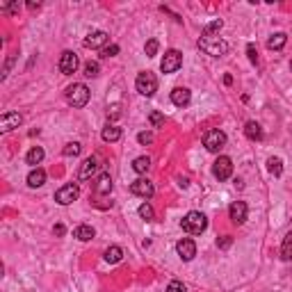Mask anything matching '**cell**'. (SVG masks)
<instances>
[{"instance_id": "1", "label": "cell", "mask_w": 292, "mask_h": 292, "mask_svg": "<svg viewBox=\"0 0 292 292\" xmlns=\"http://www.w3.org/2000/svg\"><path fill=\"white\" fill-rule=\"evenodd\" d=\"M180 226H182V231L190 233V235H201V233L208 228V219H205L203 212H199V210H192V212H187L185 217H182Z\"/></svg>"}, {"instance_id": "2", "label": "cell", "mask_w": 292, "mask_h": 292, "mask_svg": "<svg viewBox=\"0 0 292 292\" xmlns=\"http://www.w3.org/2000/svg\"><path fill=\"white\" fill-rule=\"evenodd\" d=\"M199 48L205 55H212V57H224L228 53V44L222 36H201L199 39Z\"/></svg>"}, {"instance_id": "3", "label": "cell", "mask_w": 292, "mask_h": 292, "mask_svg": "<svg viewBox=\"0 0 292 292\" xmlns=\"http://www.w3.org/2000/svg\"><path fill=\"white\" fill-rule=\"evenodd\" d=\"M66 100L73 107H85V105L89 103V89H87V85H82V82L71 85L66 89Z\"/></svg>"}, {"instance_id": "4", "label": "cell", "mask_w": 292, "mask_h": 292, "mask_svg": "<svg viewBox=\"0 0 292 292\" xmlns=\"http://www.w3.org/2000/svg\"><path fill=\"white\" fill-rule=\"evenodd\" d=\"M135 87H137V91H139L141 96H153L155 91H158V78H155L151 71H144V73L137 76Z\"/></svg>"}, {"instance_id": "5", "label": "cell", "mask_w": 292, "mask_h": 292, "mask_svg": "<svg viewBox=\"0 0 292 292\" xmlns=\"http://www.w3.org/2000/svg\"><path fill=\"white\" fill-rule=\"evenodd\" d=\"M203 146L210 153H219L226 146V132L224 130H208L203 135Z\"/></svg>"}, {"instance_id": "6", "label": "cell", "mask_w": 292, "mask_h": 292, "mask_svg": "<svg viewBox=\"0 0 292 292\" xmlns=\"http://www.w3.org/2000/svg\"><path fill=\"white\" fill-rule=\"evenodd\" d=\"M80 196V187H78V182H68V185L59 187L57 192H55V201H57L59 205H68L73 203V201Z\"/></svg>"}, {"instance_id": "7", "label": "cell", "mask_w": 292, "mask_h": 292, "mask_svg": "<svg viewBox=\"0 0 292 292\" xmlns=\"http://www.w3.org/2000/svg\"><path fill=\"white\" fill-rule=\"evenodd\" d=\"M212 173L217 180H228L233 173V160L228 158V155H219L212 164Z\"/></svg>"}, {"instance_id": "8", "label": "cell", "mask_w": 292, "mask_h": 292, "mask_svg": "<svg viewBox=\"0 0 292 292\" xmlns=\"http://www.w3.org/2000/svg\"><path fill=\"white\" fill-rule=\"evenodd\" d=\"M182 66V55L178 53V50H167L162 57V62H160V68H162V73H176L178 68Z\"/></svg>"}, {"instance_id": "9", "label": "cell", "mask_w": 292, "mask_h": 292, "mask_svg": "<svg viewBox=\"0 0 292 292\" xmlns=\"http://www.w3.org/2000/svg\"><path fill=\"white\" fill-rule=\"evenodd\" d=\"M130 192L135 196H141V199H151V196L155 194V187L149 178H137V180L130 185Z\"/></svg>"}, {"instance_id": "10", "label": "cell", "mask_w": 292, "mask_h": 292, "mask_svg": "<svg viewBox=\"0 0 292 292\" xmlns=\"http://www.w3.org/2000/svg\"><path fill=\"white\" fill-rule=\"evenodd\" d=\"M59 71L64 76H73L78 71V55L71 53V50H64L62 57H59Z\"/></svg>"}, {"instance_id": "11", "label": "cell", "mask_w": 292, "mask_h": 292, "mask_svg": "<svg viewBox=\"0 0 292 292\" xmlns=\"http://www.w3.org/2000/svg\"><path fill=\"white\" fill-rule=\"evenodd\" d=\"M107 39H110V34H107V32H103V30L89 32V34L85 36V48H91V50L105 48V46H107Z\"/></svg>"}, {"instance_id": "12", "label": "cell", "mask_w": 292, "mask_h": 292, "mask_svg": "<svg viewBox=\"0 0 292 292\" xmlns=\"http://www.w3.org/2000/svg\"><path fill=\"white\" fill-rule=\"evenodd\" d=\"M98 169H100V164H98V158H87L85 162L80 164V171H78V178L80 180H89V178H94L96 173H98Z\"/></svg>"}, {"instance_id": "13", "label": "cell", "mask_w": 292, "mask_h": 292, "mask_svg": "<svg viewBox=\"0 0 292 292\" xmlns=\"http://www.w3.org/2000/svg\"><path fill=\"white\" fill-rule=\"evenodd\" d=\"M246 214H249V208H246L244 201H235V203H231V208H228V217H231L233 224H244Z\"/></svg>"}, {"instance_id": "14", "label": "cell", "mask_w": 292, "mask_h": 292, "mask_svg": "<svg viewBox=\"0 0 292 292\" xmlns=\"http://www.w3.org/2000/svg\"><path fill=\"white\" fill-rule=\"evenodd\" d=\"M21 123H23V117L18 112H5L3 117H0V130L9 132V130H14V128H18Z\"/></svg>"}, {"instance_id": "15", "label": "cell", "mask_w": 292, "mask_h": 292, "mask_svg": "<svg viewBox=\"0 0 292 292\" xmlns=\"http://www.w3.org/2000/svg\"><path fill=\"white\" fill-rule=\"evenodd\" d=\"M176 251H178V256H180L182 260H192V258L196 256V244H194V240H190V237H182V240L176 244Z\"/></svg>"}, {"instance_id": "16", "label": "cell", "mask_w": 292, "mask_h": 292, "mask_svg": "<svg viewBox=\"0 0 292 292\" xmlns=\"http://www.w3.org/2000/svg\"><path fill=\"white\" fill-rule=\"evenodd\" d=\"M192 100V91L187 89V87H176V89L171 91V103L176 105V107H187Z\"/></svg>"}, {"instance_id": "17", "label": "cell", "mask_w": 292, "mask_h": 292, "mask_svg": "<svg viewBox=\"0 0 292 292\" xmlns=\"http://www.w3.org/2000/svg\"><path fill=\"white\" fill-rule=\"evenodd\" d=\"M94 192H96V194H100V196H105V194L112 192V178H110V173H100V176L96 178Z\"/></svg>"}, {"instance_id": "18", "label": "cell", "mask_w": 292, "mask_h": 292, "mask_svg": "<svg viewBox=\"0 0 292 292\" xmlns=\"http://www.w3.org/2000/svg\"><path fill=\"white\" fill-rule=\"evenodd\" d=\"M94 235H96V231H94L91 226H87V224H80V226L73 231V237H76V240H80V242L94 240Z\"/></svg>"}, {"instance_id": "19", "label": "cell", "mask_w": 292, "mask_h": 292, "mask_svg": "<svg viewBox=\"0 0 292 292\" xmlns=\"http://www.w3.org/2000/svg\"><path fill=\"white\" fill-rule=\"evenodd\" d=\"M44 182H46V171H44V169L36 167V169H32V171L27 173V185H30V187H41Z\"/></svg>"}, {"instance_id": "20", "label": "cell", "mask_w": 292, "mask_h": 292, "mask_svg": "<svg viewBox=\"0 0 292 292\" xmlns=\"http://www.w3.org/2000/svg\"><path fill=\"white\" fill-rule=\"evenodd\" d=\"M44 149L41 146H32L30 151H27V155H25V162L27 164H32V167L36 169V164H41V160H44Z\"/></svg>"}, {"instance_id": "21", "label": "cell", "mask_w": 292, "mask_h": 292, "mask_svg": "<svg viewBox=\"0 0 292 292\" xmlns=\"http://www.w3.org/2000/svg\"><path fill=\"white\" fill-rule=\"evenodd\" d=\"M244 135L249 137L251 141H258V139H263V128H260V123L249 121V123L244 126Z\"/></svg>"}, {"instance_id": "22", "label": "cell", "mask_w": 292, "mask_h": 292, "mask_svg": "<svg viewBox=\"0 0 292 292\" xmlns=\"http://www.w3.org/2000/svg\"><path fill=\"white\" fill-rule=\"evenodd\" d=\"M100 137H103V141H117V139H121V128L107 123V126L103 128V132H100Z\"/></svg>"}, {"instance_id": "23", "label": "cell", "mask_w": 292, "mask_h": 292, "mask_svg": "<svg viewBox=\"0 0 292 292\" xmlns=\"http://www.w3.org/2000/svg\"><path fill=\"white\" fill-rule=\"evenodd\" d=\"M285 41H287V36L283 34V32H276V34H272V36H269V41H267V48H272V50H281L283 46H285Z\"/></svg>"}, {"instance_id": "24", "label": "cell", "mask_w": 292, "mask_h": 292, "mask_svg": "<svg viewBox=\"0 0 292 292\" xmlns=\"http://www.w3.org/2000/svg\"><path fill=\"white\" fill-rule=\"evenodd\" d=\"M281 258L283 260H292V231L283 237V244H281Z\"/></svg>"}, {"instance_id": "25", "label": "cell", "mask_w": 292, "mask_h": 292, "mask_svg": "<svg viewBox=\"0 0 292 292\" xmlns=\"http://www.w3.org/2000/svg\"><path fill=\"white\" fill-rule=\"evenodd\" d=\"M132 169H135L137 173H146L151 169V158H146V155H139V158H135V162H132Z\"/></svg>"}, {"instance_id": "26", "label": "cell", "mask_w": 292, "mask_h": 292, "mask_svg": "<svg viewBox=\"0 0 292 292\" xmlns=\"http://www.w3.org/2000/svg\"><path fill=\"white\" fill-rule=\"evenodd\" d=\"M123 258V249L121 246H110L107 251H105V260H107V263H119V260Z\"/></svg>"}, {"instance_id": "27", "label": "cell", "mask_w": 292, "mask_h": 292, "mask_svg": "<svg viewBox=\"0 0 292 292\" xmlns=\"http://www.w3.org/2000/svg\"><path fill=\"white\" fill-rule=\"evenodd\" d=\"M267 169H269V173H272V176H281L283 173V162H281V158H269L267 160Z\"/></svg>"}, {"instance_id": "28", "label": "cell", "mask_w": 292, "mask_h": 292, "mask_svg": "<svg viewBox=\"0 0 292 292\" xmlns=\"http://www.w3.org/2000/svg\"><path fill=\"white\" fill-rule=\"evenodd\" d=\"M137 212H139V217H141V219H146V222H153V219H155L153 205H151V203H141L139 208H137Z\"/></svg>"}, {"instance_id": "29", "label": "cell", "mask_w": 292, "mask_h": 292, "mask_svg": "<svg viewBox=\"0 0 292 292\" xmlns=\"http://www.w3.org/2000/svg\"><path fill=\"white\" fill-rule=\"evenodd\" d=\"M80 151H82V146L78 144V141H71V144H66V146H64V151H62V153L66 155V158H76V155H80Z\"/></svg>"}, {"instance_id": "30", "label": "cell", "mask_w": 292, "mask_h": 292, "mask_svg": "<svg viewBox=\"0 0 292 292\" xmlns=\"http://www.w3.org/2000/svg\"><path fill=\"white\" fill-rule=\"evenodd\" d=\"M149 121H151V126H153V128H162L164 126V114L158 112V110H153V112L149 114Z\"/></svg>"}, {"instance_id": "31", "label": "cell", "mask_w": 292, "mask_h": 292, "mask_svg": "<svg viewBox=\"0 0 292 292\" xmlns=\"http://www.w3.org/2000/svg\"><path fill=\"white\" fill-rule=\"evenodd\" d=\"M158 48H160L158 39H149V41H146V46H144L146 57H155V55H158Z\"/></svg>"}, {"instance_id": "32", "label": "cell", "mask_w": 292, "mask_h": 292, "mask_svg": "<svg viewBox=\"0 0 292 292\" xmlns=\"http://www.w3.org/2000/svg\"><path fill=\"white\" fill-rule=\"evenodd\" d=\"M100 73V64L98 62H87L85 64V76L87 78H96Z\"/></svg>"}, {"instance_id": "33", "label": "cell", "mask_w": 292, "mask_h": 292, "mask_svg": "<svg viewBox=\"0 0 292 292\" xmlns=\"http://www.w3.org/2000/svg\"><path fill=\"white\" fill-rule=\"evenodd\" d=\"M222 25H224V23L219 21V18H217V21H212V23H208V25L203 27V36H212V32H219V30H222Z\"/></svg>"}, {"instance_id": "34", "label": "cell", "mask_w": 292, "mask_h": 292, "mask_svg": "<svg viewBox=\"0 0 292 292\" xmlns=\"http://www.w3.org/2000/svg\"><path fill=\"white\" fill-rule=\"evenodd\" d=\"M167 292H187V287H185V283H182V281H171L167 285Z\"/></svg>"}, {"instance_id": "35", "label": "cell", "mask_w": 292, "mask_h": 292, "mask_svg": "<svg viewBox=\"0 0 292 292\" xmlns=\"http://www.w3.org/2000/svg\"><path fill=\"white\" fill-rule=\"evenodd\" d=\"M114 55H119V46L117 44H110L103 48V57H114Z\"/></svg>"}, {"instance_id": "36", "label": "cell", "mask_w": 292, "mask_h": 292, "mask_svg": "<svg viewBox=\"0 0 292 292\" xmlns=\"http://www.w3.org/2000/svg\"><path fill=\"white\" fill-rule=\"evenodd\" d=\"M137 141H139V144H151V141H153V132H139V135H137Z\"/></svg>"}, {"instance_id": "37", "label": "cell", "mask_w": 292, "mask_h": 292, "mask_svg": "<svg viewBox=\"0 0 292 292\" xmlns=\"http://www.w3.org/2000/svg\"><path fill=\"white\" fill-rule=\"evenodd\" d=\"M246 55H249V59H251V62H258V50H256V46L253 44H249V46H246Z\"/></svg>"}, {"instance_id": "38", "label": "cell", "mask_w": 292, "mask_h": 292, "mask_svg": "<svg viewBox=\"0 0 292 292\" xmlns=\"http://www.w3.org/2000/svg\"><path fill=\"white\" fill-rule=\"evenodd\" d=\"M14 62H16V57H14V55H9L7 62H5V68H3V80L9 76V68H12V64H14Z\"/></svg>"}, {"instance_id": "39", "label": "cell", "mask_w": 292, "mask_h": 292, "mask_svg": "<svg viewBox=\"0 0 292 292\" xmlns=\"http://www.w3.org/2000/svg\"><path fill=\"white\" fill-rule=\"evenodd\" d=\"M231 237H228V235H224L222 237V240H217V246H219V249H228V246H231Z\"/></svg>"}, {"instance_id": "40", "label": "cell", "mask_w": 292, "mask_h": 292, "mask_svg": "<svg viewBox=\"0 0 292 292\" xmlns=\"http://www.w3.org/2000/svg\"><path fill=\"white\" fill-rule=\"evenodd\" d=\"M5 12H9V14H18V3H9V5H5Z\"/></svg>"}, {"instance_id": "41", "label": "cell", "mask_w": 292, "mask_h": 292, "mask_svg": "<svg viewBox=\"0 0 292 292\" xmlns=\"http://www.w3.org/2000/svg\"><path fill=\"white\" fill-rule=\"evenodd\" d=\"M119 114H121V112H119V105H112V107L107 110V117H112V119H117Z\"/></svg>"}, {"instance_id": "42", "label": "cell", "mask_w": 292, "mask_h": 292, "mask_svg": "<svg viewBox=\"0 0 292 292\" xmlns=\"http://www.w3.org/2000/svg\"><path fill=\"white\" fill-rule=\"evenodd\" d=\"M53 233H55V235H57V237H62V235H64V233H66V228H64V226H62V224H57V226H55V228H53Z\"/></svg>"}, {"instance_id": "43", "label": "cell", "mask_w": 292, "mask_h": 292, "mask_svg": "<svg viewBox=\"0 0 292 292\" xmlns=\"http://www.w3.org/2000/svg\"><path fill=\"white\" fill-rule=\"evenodd\" d=\"M41 5L39 3H27V9H32V12H34V9H39Z\"/></svg>"}]
</instances>
